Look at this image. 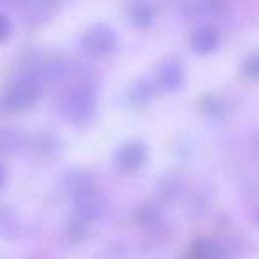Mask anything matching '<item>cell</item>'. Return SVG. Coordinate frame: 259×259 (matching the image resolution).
Segmentation results:
<instances>
[{
	"label": "cell",
	"instance_id": "2e32d148",
	"mask_svg": "<svg viewBox=\"0 0 259 259\" xmlns=\"http://www.w3.org/2000/svg\"><path fill=\"white\" fill-rule=\"evenodd\" d=\"M257 220H259V213H257Z\"/></svg>",
	"mask_w": 259,
	"mask_h": 259
},
{
	"label": "cell",
	"instance_id": "7c38bea8",
	"mask_svg": "<svg viewBox=\"0 0 259 259\" xmlns=\"http://www.w3.org/2000/svg\"><path fill=\"white\" fill-rule=\"evenodd\" d=\"M20 146V134L11 128H0V153H13Z\"/></svg>",
	"mask_w": 259,
	"mask_h": 259
},
{
	"label": "cell",
	"instance_id": "ba28073f",
	"mask_svg": "<svg viewBox=\"0 0 259 259\" xmlns=\"http://www.w3.org/2000/svg\"><path fill=\"white\" fill-rule=\"evenodd\" d=\"M219 45H220V34L211 25L199 27L190 37L192 50L199 55H211L213 52H217Z\"/></svg>",
	"mask_w": 259,
	"mask_h": 259
},
{
	"label": "cell",
	"instance_id": "3957f363",
	"mask_svg": "<svg viewBox=\"0 0 259 259\" xmlns=\"http://www.w3.org/2000/svg\"><path fill=\"white\" fill-rule=\"evenodd\" d=\"M117 47V36L105 23H94L80 37V50L93 59H101L110 55Z\"/></svg>",
	"mask_w": 259,
	"mask_h": 259
},
{
	"label": "cell",
	"instance_id": "8992f818",
	"mask_svg": "<svg viewBox=\"0 0 259 259\" xmlns=\"http://www.w3.org/2000/svg\"><path fill=\"white\" fill-rule=\"evenodd\" d=\"M148 158V148L146 144H142L141 141H128L122 146H119V149L114 155V162L121 172H137L142 169V165L146 163Z\"/></svg>",
	"mask_w": 259,
	"mask_h": 259
},
{
	"label": "cell",
	"instance_id": "5bb4252c",
	"mask_svg": "<svg viewBox=\"0 0 259 259\" xmlns=\"http://www.w3.org/2000/svg\"><path fill=\"white\" fill-rule=\"evenodd\" d=\"M11 32H13L11 20H9L6 15H2V13H0V43L8 39V37L11 36Z\"/></svg>",
	"mask_w": 259,
	"mask_h": 259
},
{
	"label": "cell",
	"instance_id": "52a82bcc",
	"mask_svg": "<svg viewBox=\"0 0 259 259\" xmlns=\"http://www.w3.org/2000/svg\"><path fill=\"white\" fill-rule=\"evenodd\" d=\"M158 85L163 91H178L185 83V68L178 57H167L160 62L156 71Z\"/></svg>",
	"mask_w": 259,
	"mask_h": 259
},
{
	"label": "cell",
	"instance_id": "9a60e30c",
	"mask_svg": "<svg viewBox=\"0 0 259 259\" xmlns=\"http://www.w3.org/2000/svg\"><path fill=\"white\" fill-rule=\"evenodd\" d=\"M4 183H6V169L2 165V162H0V188L4 187Z\"/></svg>",
	"mask_w": 259,
	"mask_h": 259
},
{
	"label": "cell",
	"instance_id": "7a4b0ae2",
	"mask_svg": "<svg viewBox=\"0 0 259 259\" xmlns=\"http://www.w3.org/2000/svg\"><path fill=\"white\" fill-rule=\"evenodd\" d=\"M98 107L96 89L89 83H80L69 89L64 98V114L75 124H83L94 115Z\"/></svg>",
	"mask_w": 259,
	"mask_h": 259
},
{
	"label": "cell",
	"instance_id": "4fadbf2b",
	"mask_svg": "<svg viewBox=\"0 0 259 259\" xmlns=\"http://www.w3.org/2000/svg\"><path fill=\"white\" fill-rule=\"evenodd\" d=\"M243 75L248 76V78H259V54L252 55L245 61Z\"/></svg>",
	"mask_w": 259,
	"mask_h": 259
},
{
	"label": "cell",
	"instance_id": "9c48e42d",
	"mask_svg": "<svg viewBox=\"0 0 259 259\" xmlns=\"http://www.w3.org/2000/svg\"><path fill=\"white\" fill-rule=\"evenodd\" d=\"M128 20L134 23L135 27L142 29V27H149L155 20V9L149 4H135L130 8Z\"/></svg>",
	"mask_w": 259,
	"mask_h": 259
},
{
	"label": "cell",
	"instance_id": "6da1fadb",
	"mask_svg": "<svg viewBox=\"0 0 259 259\" xmlns=\"http://www.w3.org/2000/svg\"><path fill=\"white\" fill-rule=\"evenodd\" d=\"M41 96V83L29 75H22L15 78L4 94L0 96V105L8 112H22L34 107Z\"/></svg>",
	"mask_w": 259,
	"mask_h": 259
},
{
	"label": "cell",
	"instance_id": "8fae6325",
	"mask_svg": "<svg viewBox=\"0 0 259 259\" xmlns=\"http://www.w3.org/2000/svg\"><path fill=\"white\" fill-rule=\"evenodd\" d=\"M153 96H155V89L149 82L135 83L130 91V101L134 105H146L148 101L153 100Z\"/></svg>",
	"mask_w": 259,
	"mask_h": 259
},
{
	"label": "cell",
	"instance_id": "5b68a950",
	"mask_svg": "<svg viewBox=\"0 0 259 259\" xmlns=\"http://www.w3.org/2000/svg\"><path fill=\"white\" fill-rule=\"evenodd\" d=\"M27 69H29V71H27L25 75L32 76V78L37 80L39 83L59 80L66 73L64 61H62L61 57H54V55H48V54H39V55L30 57Z\"/></svg>",
	"mask_w": 259,
	"mask_h": 259
},
{
	"label": "cell",
	"instance_id": "30bf717a",
	"mask_svg": "<svg viewBox=\"0 0 259 259\" xmlns=\"http://www.w3.org/2000/svg\"><path fill=\"white\" fill-rule=\"evenodd\" d=\"M194 259H222V248L211 240H201L192 248Z\"/></svg>",
	"mask_w": 259,
	"mask_h": 259
},
{
	"label": "cell",
	"instance_id": "277c9868",
	"mask_svg": "<svg viewBox=\"0 0 259 259\" xmlns=\"http://www.w3.org/2000/svg\"><path fill=\"white\" fill-rule=\"evenodd\" d=\"M73 201L76 213L83 220H96L105 211V199L89 181L82 180L73 185Z\"/></svg>",
	"mask_w": 259,
	"mask_h": 259
}]
</instances>
